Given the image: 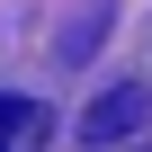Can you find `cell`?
<instances>
[{
    "instance_id": "obj_1",
    "label": "cell",
    "mask_w": 152,
    "mask_h": 152,
    "mask_svg": "<svg viewBox=\"0 0 152 152\" xmlns=\"http://www.w3.org/2000/svg\"><path fill=\"white\" fill-rule=\"evenodd\" d=\"M143 116H152V99H143L134 81H116V90H99V99H90L81 134H90V143H125V134H143Z\"/></svg>"
},
{
    "instance_id": "obj_2",
    "label": "cell",
    "mask_w": 152,
    "mask_h": 152,
    "mask_svg": "<svg viewBox=\"0 0 152 152\" xmlns=\"http://www.w3.org/2000/svg\"><path fill=\"white\" fill-rule=\"evenodd\" d=\"M45 143H54L45 99H0V152H45Z\"/></svg>"
}]
</instances>
